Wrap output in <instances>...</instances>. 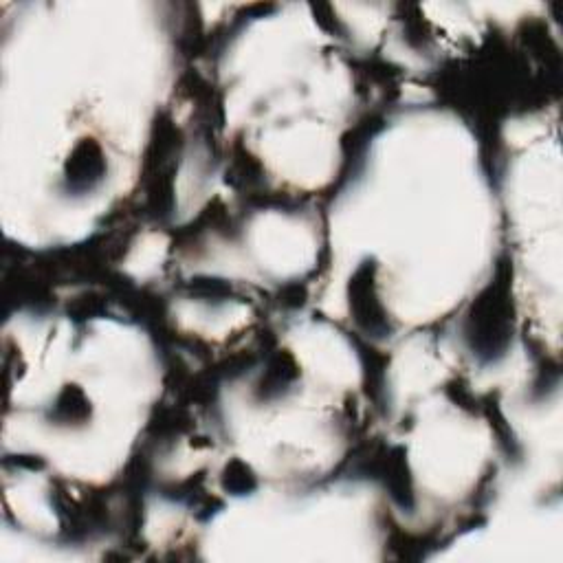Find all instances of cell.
<instances>
[{"label": "cell", "mask_w": 563, "mask_h": 563, "mask_svg": "<svg viewBox=\"0 0 563 563\" xmlns=\"http://www.w3.org/2000/svg\"><path fill=\"white\" fill-rule=\"evenodd\" d=\"M91 416V403H88L86 394L77 388V385H69L55 401V407L51 412V418L58 425H75L84 423Z\"/></svg>", "instance_id": "8992f818"}, {"label": "cell", "mask_w": 563, "mask_h": 563, "mask_svg": "<svg viewBox=\"0 0 563 563\" xmlns=\"http://www.w3.org/2000/svg\"><path fill=\"white\" fill-rule=\"evenodd\" d=\"M511 315L513 308L509 278H506V269L502 267L498 280L491 282L478 295L467 317L465 335L473 355H478L482 361H495L504 355L513 337Z\"/></svg>", "instance_id": "6da1fadb"}, {"label": "cell", "mask_w": 563, "mask_h": 563, "mask_svg": "<svg viewBox=\"0 0 563 563\" xmlns=\"http://www.w3.org/2000/svg\"><path fill=\"white\" fill-rule=\"evenodd\" d=\"M66 187L69 192L84 194L102 183L106 174V161L102 146L95 139H82L66 161Z\"/></svg>", "instance_id": "3957f363"}, {"label": "cell", "mask_w": 563, "mask_h": 563, "mask_svg": "<svg viewBox=\"0 0 563 563\" xmlns=\"http://www.w3.org/2000/svg\"><path fill=\"white\" fill-rule=\"evenodd\" d=\"M297 377H300V370L295 366V359L289 355V352H280V355H275L271 359L267 374H264L262 381L258 383V399L260 401L278 399L280 394L291 388Z\"/></svg>", "instance_id": "277c9868"}, {"label": "cell", "mask_w": 563, "mask_h": 563, "mask_svg": "<svg viewBox=\"0 0 563 563\" xmlns=\"http://www.w3.org/2000/svg\"><path fill=\"white\" fill-rule=\"evenodd\" d=\"M374 271H377V264L363 262L357 269L355 278L350 280V311L355 313L357 324L366 330L368 335L385 337L392 330V326L377 295Z\"/></svg>", "instance_id": "7a4b0ae2"}, {"label": "cell", "mask_w": 563, "mask_h": 563, "mask_svg": "<svg viewBox=\"0 0 563 563\" xmlns=\"http://www.w3.org/2000/svg\"><path fill=\"white\" fill-rule=\"evenodd\" d=\"M223 487H225V491L234 493V495H247L258 487V480L245 462L231 460L223 473Z\"/></svg>", "instance_id": "52a82bcc"}, {"label": "cell", "mask_w": 563, "mask_h": 563, "mask_svg": "<svg viewBox=\"0 0 563 563\" xmlns=\"http://www.w3.org/2000/svg\"><path fill=\"white\" fill-rule=\"evenodd\" d=\"M192 293H196L198 297H205V300H223V297L231 295V284L223 282V280H212V278H196L190 284Z\"/></svg>", "instance_id": "ba28073f"}, {"label": "cell", "mask_w": 563, "mask_h": 563, "mask_svg": "<svg viewBox=\"0 0 563 563\" xmlns=\"http://www.w3.org/2000/svg\"><path fill=\"white\" fill-rule=\"evenodd\" d=\"M392 458L383 465L385 473V484L392 493L394 502L401 506V509H414V489H412V478L410 471H407V462L403 458V449H392Z\"/></svg>", "instance_id": "5b68a950"}]
</instances>
